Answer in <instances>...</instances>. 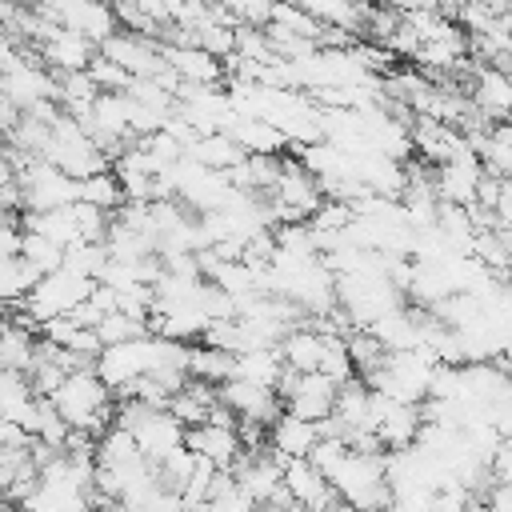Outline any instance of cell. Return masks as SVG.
<instances>
[{"mask_svg": "<svg viewBox=\"0 0 512 512\" xmlns=\"http://www.w3.org/2000/svg\"><path fill=\"white\" fill-rule=\"evenodd\" d=\"M52 408L60 412V420L72 432H84V436L100 440L116 420V392L96 376V368H80L56 388Z\"/></svg>", "mask_w": 512, "mask_h": 512, "instance_id": "1", "label": "cell"}, {"mask_svg": "<svg viewBox=\"0 0 512 512\" xmlns=\"http://www.w3.org/2000/svg\"><path fill=\"white\" fill-rule=\"evenodd\" d=\"M328 484H332L340 504L360 508V512H388V504H392V488L384 476V452L348 448L344 460L332 468Z\"/></svg>", "mask_w": 512, "mask_h": 512, "instance_id": "2", "label": "cell"}, {"mask_svg": "<svg viewBox=\"0 0 512 512\" xmlns=\"http://www.w3.org/2000/svg\"><path fill=\"white\" fill-rule=\"evenodd\" d=\"M440 368V360L428 352V348H416V352H388L384 364L364 380L372 392L396 400V404H424L428 400V388H432V372Z\"/></svg>", "mask_w": 512, "mask_h": 512, "instance_id": "3", "label": "cell"}, {"mask_svg": "<svg viewBox=\"0 0 512 512\" xmlns=\"http://www.w3.org/2000/svg\"><path fill=\"white\" fill-rule=\"evenodd\" d=\"M40 160L52 164V168H60V172L72 176V180H88V176L112 168V160L92 144V136H88L68 112L48 128V140H44Z\"/></svg>", "mask_w": 512, "mask_h": 512, "instance_id": "4", "label": "cell"}, {"mask_svg": "<svg viewBox=\"0 0 512 512\" xmlns=\"http://www.w3.org/2000/svg\"><path fill=\"white\" fill-rule=\"evenodd\" d=\"M88 292H92V280H84V276H76V272H68V268H60V272H52V276H40V284L28 292V300L20 304V320L28 324H52V320H64V316H72L84 300H88Z\"/></svg>", "mask_w": 512, "mask_h": 512, "instance_id": "5", "label": "cell"}, {"mask_svg": "<svg viewBox=\"0 0 512 512\" xmlns=\"http://www.w3.org/2000/svg\"><path fill=\"white\" fill-rule=\"evenodd\" d=\"M40 16L64 32H76L84 36L88 44H104L120 32V20H116V8L108 4H96V0H60V4H40Z\"/></svg>", "mask_w": 512, "mask_h": 512, "instance_id": "6", "label": "cell"}, {"mask_svg": "<svg viewBox=\"0 0 512 512\" xmlns=\"http://www.w3.org/2000/svg\"><path fill=\"white\" fill-rule=\"evenodd\" d=\"M184 444H188L200 460H208L212 468H220V472H232L236 460L244 456V444H240V432H236V416L224 412V408H216L208 424L188 428Z\"/></svg>", "mask_w": 512, "mask_h": 512, "instance_id": "7", "label": "cell"}, {"mask_svg": "<svg viewBox=\"0 0 512 512\" xmlns=\"http://www.w3.org/2000/svg\"><path fill=\"white\" fill-rule=\"evenodd\" d=\"M100 56H104L108 64L124 68L132 80H160V76L172 72L168 60H164V48H160L156 40L136 36V32H124V28H120L112 40L100 44Z\"/></svg>", "mask_w": 512, "mask_h": 512, "instance_id": "8", "label": "cell"}, {"mask_svg": "<svg viewBox=\"0 0 512 512\" xmlns=\"http://www.w3.org/2000/svg\"><path fill=\"white\" fill-rule=\"evenodd\" d=\"M336 392H340V384H332V380L320 376V372H308V376L288 372V376L280 380V400H284V408H288L292 416H300V420H312V424H324V420L332 416Z\"/></svg>", "mask_w": 512, "mask_h": 512, "instance_id": "9", "label": "cell"}, {"mask_svg": "<svg viewBox=\"0 0 512 512\" xmlns=\"http://www.w3.org/2000/svg\"><path fill=\"white\" fill-rule=\"evenodd\" d=\"M216 396H220V408L236 416V424H264V428H272L276 416L284 412L280 392L248 384V380H228V384L216 388Z\"/></svg>", "mask_w": 512, "mask_h": 512, "instance_id": "10", "label": "cell"}, {"mask_svg": "<svg viewBox=\"0 0 512 512\" xmlns=\"http://www.w3.org/2000/svg\"><path fill=\"white\" fill-rule=\"evenodd\" d=\"M32 52H36V60H40L48 72H56V76L88 72V68H92V60L100 56V48H96V44H88L84 36L64 32V28H56V24H48V32L40 36V44H36Z\"/></svg>", "mask_w": 512, "mask_h": 512, "instance_id": "11", "label": "cell"}, {"mask_svg": "<svg viewBox=\"0 0 512 512\" xmlns=\"http://www.w3.org/2000/svg\"><path fill=\"white\" fill-rule=\"evenodd\" d=\"M432 176H436V196H440V204H452V208H476V200H480V184H484L488 172H484V164H480L476 152H464V156H456V160L432 168Z\"/></svg>", "mask_w": 512, "mask_h": 512, "instance_id": "12", "label": "cell"}, {"mask_svg": "<svg viewBox=\"0 0 512 512\" xmlns=\"http://www.w3.org/2000/svg\"><path fill=\"white\" fill-rule=\"evenodd\" d=\"M56 72H48L40 60L24 56L12 72H4V96L20 108V112H32L36 104H56Z\"/></svg>", "mask_w": 512, "mask_h": 512, "instance_id": "13", "label": "cell"}, {"mask_svg": "<svg viewBox=\"0 0 512 512\" xmlns=\"http://www.w3.org/2000/svg\"><path fill=\"white\" fill-rule=\"evenodd\" d=\"M284 496L304 512H328L336 504L328 476L312 460H284Z\"/></svg>", "mask_w": 512, "mask_h": 512, "instance_id": "14", "label": "cell"}, {"mask_svg": "<svg viewBox=\"0 0 512 512\" xmlns=\"http://www.w3.org/2000/svg\"><path fill=\"white\" fill-rule=\"evenodd\" d=\"M472 108L488 124H508L512 120V76L496 64L476 68L472 76Z\"/></svg>", "mask_w": 512, "mask_h": 512, "instance_id": "15", "label": "cell"}, {"mask_svg": "<svg viewBox=\"0 0 512 512\" xmlns=\"http://www.w3.org/2000/svg\"><path fill=\"white\" fill-rule=\"evenodd\" d=\"M320 444V424L292 416L288 408L276 416V424L268 428V452L284 464V460H308L312 448Z\"/></svg>", "mask_w": 512, "mask_h": 512, "instance_id": "16", "label": "cell"}, {"mask_svg": "<svg viewBox=\"0 0 512 512\" xmlns=\"http://www.w3.org/2000/svg\"><path fill=\"white\" fill-rule=\"evenodd\" d=\"M160 48L180 84H224V76H228L224 60L208 56L200 44H160Z\"/></svg>", "mask_w": 512, "mask_h": 512, "instance_id": "17", "label": "cell"}, {"mask_svg": "<svg viewBox=\"0 0 512 512\" xmlns=\"http://www.w3.org/2000/svg\"><path fill=\"white\" fill-rule=\"evenodd\" d=\"M280 356H284V368L288 372H320V356H324V332H316L312 324H300L292 328L284 340H280Z\"/></svg>", "mask_w": 512, "mask_h": 512, "instance_id": "18", "label": "cell"}, {"mask_svg": "<svg viewBox=\"0 0 512 512\" xmlns=\"http://www.w3.org/2000/svg\"><path fill=\"white\" fill-rule=\"evenodd\" d=\"M224 132H228V136H232L248 156H280V152H284V144H288L272 124L252 120V116H232Z\"/></svg>", "mask_w": 512, "mask_h": 512, "instance_id": "19", "label": "cell"}, {"mask_svg": "<svg viewBox=\"0 0 512 512\" xmlns=\"http://www.w3.org/2000/svg\"><path fill=\"white\" fill-rule=\"evenodd\" d=\"M20 228L24 232H36L60 248H72L80 244V228H76V204L72 208H52V212H24L20 216Z\"/></svg>", "mask_w": 512, "mask_h": 512, "instance_id": "20", "label": "cell"}, {"mask_svg": "<svg viewBox=\"0 0 512 512\" xmlns=\"http://www.w3.org/2000/svg\"><path fill=\"white\" fill-rule=\"evenodd\" d=\"M284 376H288V368H284L280 348H256V352H240L236 356V376L232 380H248V384H260V388L280 392V380Z\"/></svg>", "mask_w": 512, "mask_h": 512, "instance_id": "21", "label": "cell"}, {"mask_svg": "<svg viewBox=\"0 0 512 512\" xmlns=\"http://www.w3.org/2000/svg\"><path fill=\"white\" fill-rule=\"evenodd\" d=\"M188 160L212 168V172H232L248 160V152L228 136V132H212V136H200L192 148H188Z\"/></svg>", "mask_w": 512, "mask_h": 512, "instance_id": "22", "label": "cell"}, {"mask_svg": "<svg viewBox=\"0 0 512 512\" xmlns=\"http://www.w3.org/2000/svg\"><path fill=\"white\" fill-rule=\"evenodd\" d=\"M36 284H40V272L24 256H0V304L20 308Z\"/></svg>", "mask_w": 512, "mask_h": 512, "instance_id": "23", "label": "cell"}, {"mask_svg": "<svg viewBox=\"0 0 512 512\" xmlns=\"http://www.w3.org/2000/svg\"><path fill=\"white\" fill-rule=\"evenodd\" d=\"M76 204H92V208L116 216V212L124 208V188H120V180L112 176V168H108V172H96V176H88V180H80V200H76Z\"/></svg>", "mask_w": 512, "mask_h": 512, "instance_id": "24", "label": "cell"}, {"mask_svg": "<svg viewBox=\"0 0 512 512\" xmlns=\"http://www.w3.org/2000/svg\"><path fill=\"white\" fill-rule=\"evenodd\" d=\"M64 268L76 272V276H84V280H92V284H100V276H104V268H108V248L80 240V244L64 248Z\"/></svg>", "mask_w": 512, "mask_h": 512, "instance_id": "25", "label": "cell"}, {"mask_svg": "<svg viewBox=\"0 0 512 512\" xmlns=\"http://www.w3.org/2000/svg\"><path fill=\"white\" fill-rule=\"evenodd\" d=\"M20 256H24L40 276H52V272H60V268H64V248H60V244H52V240H44V236H36V232H24Z\"/></svg>", "mask_w": 512, "mask_h": 512, "instance_id": "26", "label": "cell"}, {"mask_svg": "<svg viewBox=\"0 0 512 512\" xmlns=\"http://www.w3.org/2000/svg\"><path fill=\"white\" fill-rule=\"evenodd\" d=\"M96 336H100V344H104V348H116V344H128V340H136V336H148V328H144V324H136V320H128L124 312H112V316H104V320H100Z\"/></svg>", "mask_w": 512, "mask_h": 512, "instance_id": "27", "label": "cell"}, {"mask_svg": "<svg viewBox=\"0 0 512 512\" xmlns=\"http://www.w3.org/2000/svg\"><path fill=\"white\" fill-rule=\"evenodd\" d=\"M344 452H348V444H344V440H336V436H320V444L312 448V456H308V460H312L324 476H332V468L344 460Z\"/></svg>", "mask_w": 512, "mask_h": 512, "instance_id": "28", "label": "cell"}, {"mask_svg": "<svg viewBox=\"0 0 512 512\" xmlns=\"http://www.w3.org/2000/svg\"><path fill=\"white\" fill-rule=\"evenodd\" d=\"M484 512H512V484H488L484 492Z\"/></svg>", "mask_w": 512, "mask_h": 512, "instance_id": "29", "label": "cell"}, {"mask_svg": "<svg viewBox=\"0 0 512 512\" xmlns=\"http://www.w3.org/2000/svg\"><path fill=\"white\" fill-rule=\"evenodd\" d=\"M12 220H16V216H12V212H8V204L0 200V228H4V224H12Z\"/></svg>", "mask_w": 512, "mask_h": 512, "instance_id": "30", "label": "cell"}, {"mask_svg": "<svg viewBox=\"0 0 512 512\" xmlns=\"http://www.w3.org/2000/svg\"><path fill=\"white\" fill-rule=\"evenodd\" d=\"M328 512H360V508H348V504H340V500H336V504H332Z\"/></svg>", "mask_w": 512, "mask_h": 512, "instance_id": "31", "label": "cell"}, {"mask_svg": "<svg viewBox=\"0 0 512 512\" xmlns=\"http://www.w3.org/2000/svg\"><path fill=\"white\" fill-rule=\"evenodd\" d=\"M500 68H504V72H508V76H512V56H508V60H504V64H500Z\"/></svg>", "mask_w": 512, "mask_h": 512, "instance_id": "32", "label": "cell"}, {"mask_svg": "<svg viewBox=\"0 0 512 512\" xmlns=\"http://www.w3.org/2000/svg\"><path fill=\"white\" fill-rule=\"evenodd\" d=\"M4 152H8V144H4V140H0V156H4Z\"/></svg>", "mask_w": 512, "mask_h": 512, "instance_id": "33", "label": "cell"}]
</instances>
